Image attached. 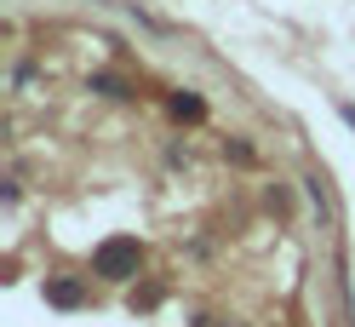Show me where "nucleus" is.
Segmentation results:
<instances>
[{"instance_id": "3", "label": "nucleus", "mask_w": 355, "mask_h": 327, "mask_svg": "<svg viewBox=\"0 0 355 327\" xmlns=\"http://www.w3.org/2000/svg\"><path fill=\"white\" fill-rule=\"evenodd\" d=\"M172 115H178V121H201V115H207V103L195 98V92H178V98H172Z\"/></svg>"}, {"instance_id": "4", "label": "nucleus", "mask_w": 355, "mask_h": 327, "mask_svg": "<svg viewBox=\"0 0 355 327\" xmlns=\"http://www.w3.org/2000/svg\"><path fill=\"white\" fill-rule=\"evenodd\" d=\"M92 92H103V98H126V81H121V75H92Z\"/></svg>"}, {"instance_id": "2", "label": "nucleus", "mask_w": 355, "mask_h": 327, "mask_svg": "<svg viewBox=\"0 0 355 327\" xmlns=\"http://www.w3.org/2000/svg\"><path fill=\"white\" fill-rule=\"evenodd\" d=\"M46 299L58 304V310H75V304L86 299V287H80V281H52V287H46Z\"/></svg>"}, {"instance_id": "1", "label": "nucleus", "mask_w": 355, "mask_h": 327, "mask_svg": "<svg viewBox=\"0 0 355 327\" xmlns=\"http://www.w3.org/2000/svg\"><path fill=\"white\" fill-rule=\"evenodd\" d=\"M92 270L109 276V281L138 276V242H132V235H115V242H103V247L92 253Z\"/></svg>"}]
</instances>
